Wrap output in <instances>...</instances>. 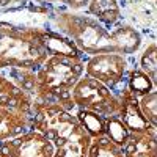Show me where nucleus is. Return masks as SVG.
<instances>
[{
  "label": "nucleus",
  "mask_w": 157,
  "mask_h": 157,
  "mask_svg": "<svg viewBox=\"0 0 157 157\" xmlns=\"http://www.w3.org/2000/svg\"><path fill=\"white\" fill-rule=\"evenodd\" d=\"M0 157H54V145L38 130L29 129L0 140Z\"/></svg>",
  "instance_id": "0eeeda50"
},
{
  "label": "nucleus",
  "mask_w": 157,
  "mask_h": 157,
  "mask_svg": "<svg viewBox=\"0 0 157 157\" xmlns=\"http://www.w3.org/2000/svg\"><path fill=\"white\" fill-rule=\"evenodd\" d=\"M29 129H30L29 115L8 109H0V140L14 137Z\"/></svg>",
  "instance_id": "ddd939ff"
},
{
  "label": "nucleus",
  "mask_w": 157,
  "mask_h": 157,
  "mask_svg": "<svg viewBox=\"0 0 157 157\" xmlns=\"http://www.w3.org/2000/svg\"><path fill=\"white\" fill-rule=\"evenodd\" d=\"M123 154L124 157H157L155 134H130Z\"/></svg>",
  "instance_id": "f8f14e48"
},
{
  "label": "nucleus",
  "mask_w": 157,
  "mask_h": 157,
  "mask_svg": "<svg viewBox=\"0 0 157 157\" xmlns=\"http://www.w3.org/2000/svg\"><path fill=\"white\" fill-rule=\"evenodd\" d=\"M47 29H52L75 44L85 57L99 54H121L132 57L141 49L143 36L134 25L121 22L109 29L85 13H74L54 5Z\"/></svg>",
  "instance_id": "f257e3e1"
},
{
  "label": "nucleus",
  "mask_w": 157,
  "mask_h": 157,
  "mask_svg": "<svg viewBox=\"0 0 157 157\" xmlns=\"http://www.w3.org/2000/svg\"><path fill=\"white\" fill-rule=\"evenodd\" d=\"M74 115L91 138L104 135V132H105V116H101L88 110H80V109H75Z\"/></svg>",
  "instance_id": "2eb2a0df"
},
{
  "label": "nucleus",
  "mask_w": 157,
  "mask_h": 157,
  "mask_svg": "<svg viewBox=\"0 0 157 157\" xmlns=\"http://www.w3.org/2000/svg\"><path fill=\"white\" fill-rule=\"evenodd\" d=\"M126 85L137 98L149 93V91H152V90H157V85L145 72L138 69L137 64L135 66H130V69L127 72V77H126Z\"/></svg>",
  "instance_id": "dca6fc26"
},
{
  "label": "nucleus",
  "mask_w": 157,
  "mask_h": 157,
  "mask_svg": "<svg viewBox=\"0 0 157 157\" xmlns=\"http://www.w3.org/2000/svg\"><path fill=\"white\" fill-rule=\"evenodd\" d=\"M36 39L47 52V55H58V57H71V58H82L86 57L75 47V44L64 35L47 29V27H38L36 29Z\"/></svg>",
  "instance_id": "1a4fd4ad"
},
{
  "label": "nucleus",
  "mask_w": 157,
  "mask_h": 157,
  "mask_svg": "<svg viewBox=\"0 0 157 157\" xmlns=\"http://www.w3.org/2000/svg\"><path fill=\"white\" fill-rule=\"evenodd\" d=\"M30 129L50 140L54 157H86L91 137L77 121L74 112L57 104L33 101Z\"/></svg>",
  "instance_id": "f03ea898"
},
{
  "label": "nucleus",
  "mask_w": 157,
  "mask_h": 157,
  "mask_svg": "<svg viewBox=\"0 0 157 157\" xmlns=\"http://www.w3.org/2000/svg\"><path fill=\"white\" fill-rule=\"evenodd\" d=\"M83 13L98 19L109 29L123 22V13L118 0H90Z\"/></svg>",
  "instance_id": "9b49d317"
},
{
  "label": "nucleus",
  "mask_w": 157,
  "mask_h": 157,
  "mask_svg": "<svg viewBox=\"0 0 157 157\" xmlns=\"http://www.w3.org/2000/svg\"><path fill=\"white\" fill-rule=\"evenodd\" d=\"M115 93L120 98V110L118 116L123 120L126 127L129 129L130 134H155V126L149 124L146 118L141 115L140 107H138V98L127 88L126 82L120 90Z\"/></svg>",
  "instance_id": "6e6552de"
},
{
  "label": "nucleus",
  "mask_w": 157,
  "mask_h": 157,
  "mask_svg": "<svg viewBox=\"0 0 157 157\" xmlns=\"http://www.w3.org/2000/svg\"><path fill=\"white\" fill-rule=\"evenodd\" d=\"M130 66L129 57L121 54H99L85 58V74L113 91L123 86Z\"/></svg>",
  "instance_id": "423d86ee"
},
{
  "label": "nucleus",
  "mask_w": 157,
  "mask_h": 157,
  "mask_svg": "<svg viewBox=\"0 0 157 157\" xmlns=\"http://www.w3.org/2000/svg\"><path fill=\"white\" fill-rule=\"evenodd\" d=\"M33 99L13 85L0 71V109H8L29 115L32 113Z\"/></svg>",
  "instance_id": "9d476101"
},
{
  "label": "nucleus",
  "mask_w": 157,
  "mask_h": 157,
  "mask_svg": "<svg viewBox=\"0 0 157 157\" xmlns=\"http://www.w3.org/2000/svg\"><path fill=\"white\" fill-rule=\"evenodd\" d=\"M104 135L109 137L113 143H116V145H120L123 148L130 135V132L120 116L112 115V116L105 118V132H104Z\"/></svg>",
  "instance_id": "6ab92c4d"
},
{
  "label": "nucleus",
  "mask_w": 157,
  "mask_h": 157,
  "mask_svg": "<svg viewBox=\"0 0 157 157\" xmlns=\"http://www.w3.org/2000/svg\"><path fill=\"white\" fill-rule=\"evenodd\" d=\"M54 2H55V3H57V0H54Z\"/></svg>",
  "instance_id": "4be33fe9"
},
{
  "label": "nucleus",
  "mask_w": 157,
  "mask_h": 157,
  "mask_svg": "<svg viewBox=\"0 0 157 157\" xmlns=\"http://www.w3.org/2000/svg\"><path fill=\"white\" fill-rule=\"evenodd\" d=\"M38 27L0 22V71L6 68L38 69L49 57L36 39Z\"/></svg>",
  "instance_id": "20e7f679"
},
{
  "label": "nucleus",
  "mask_w": 157,
  "mask_h": 157,
  "mask_svg": "<svg viewBox=\"0 0 157 157\" xmlns=\"http://www.w3.org/2000/svg\"><path fill=\"white\" fill-rule=\"evenodd\" d=\"M85 72V60L49 55L39 66L36 74V90L33 101L57 104V105L74 112L72 88Z\"/></svg>",
  "instance_id": "7ed1b4c3"
},
{
  "label": "nucleus",
  "mask_w": 157,
  "mask_h": 157,
  "mask_svg": "<svg viewBox=\"0 0 157 157\" xmlns=\"http://www.w3.org/2000/svg\"><path fill=\"white\" fill-rule=\"evenodd\" d=\"M86 157H124L123 148L113 143L109 137L101 135L91 138Z\"/></svg>",
  "instance_id": "f3484780"
},
{
  "label": "nucleus",
  "mask_w": 157,
  "mask_h": 157,
  "mask_svg": "<svg viewBox=\"0 0 157 157\" xmlns=\"http://www.w3.org/2000/svg\"><path fill=\"white\" fill-rule=\"evenodd\" d=\"M90 0H57L55 6L68 10V11H74V13H83Z\"/></svg>",
  "instance_id": "412c9836"
},
{
  "label": "nucleus",
  "mask_w": 157,
  "mask_h": 157,
  "mask_svg": "<svg viewBox=\"0 0 157 157\" xmlns=\"http://www.w3.org/2000/svg\"><path fill=\"white\" fill-rule=\"evenodd\" d=\"M3 75L8 80L17 86L21 91L27 93L32 99L35 96V90H36V74L35 69H24V68H6L2 69Z\"/></svg>",
  "instance_id": "4468645a"
},
{
  "label": "nucleus",
  "mask_w": 157,
  "mask_h": 157,
  "mask_svg": "<svg viewBox=\"0 0 157 157\" xmlns=\"http://www.w3.org/2000/svg\"><path fill=\"white\" fill-rule=\"evenodd\" d=\"M138 107L141 115L146 118V121L157 127V90L138 98Z\"/></svg>",
  "instance_id": "aec40b11"
},
{
  "label": "nucleus",
  "mask_w": 157,
  "mask_h": 157,
  "mask_svg": "<svg viewBox=\"0 0 157 157\" xmlns=\"http://www.w3.org/2000/svg\"><path fill=\"white\" fill-rule=\"evenodd\" d=\"M71 96L75 109L88 110L105 118L118 115L120 110V98L115 91L85 72L72 88Z\"/></svg>",
  "instance_id": "39448f33"
},
{
  "label": "nucleus",
  "mask_w": 157,
  "mask_h": 157,
  "mask_svg": "<svg viewBox=\"0 0 157 157\" xmlns=\"http://www.w3.org/2000/svg\"><path fill=\"white\" fill-rule=\"evenodd\" d=\"M137 66L157 85V46H155V41H151L149 44L145 46L143 52L140 54Z\"/></svg>",
  "instance_id": "a211bd4d"
}]
</instances>
